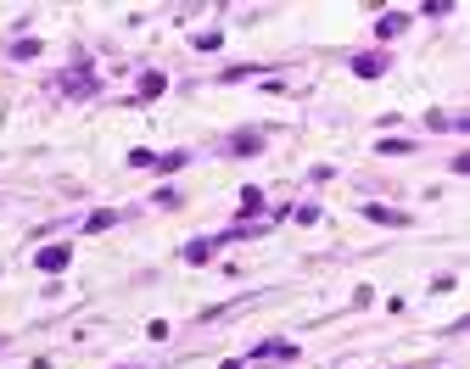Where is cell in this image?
Listing matches in <instances>:
<instances>
[{
    "mask_svg": "<svg viewBox=\"0 0 470 369\" xmlns=\"http://www.w3.org/2000/svg\"><path fill=\"white\" fill-rule=\"evenodd\" d=\"M67 263V246H51V252H39V269H62Z\"/></svg>",
    "mask_w": 470,
    "mask_h": 369,
    "instance_id": "obj_1",
    "label": "cell"
}]
</instances>
